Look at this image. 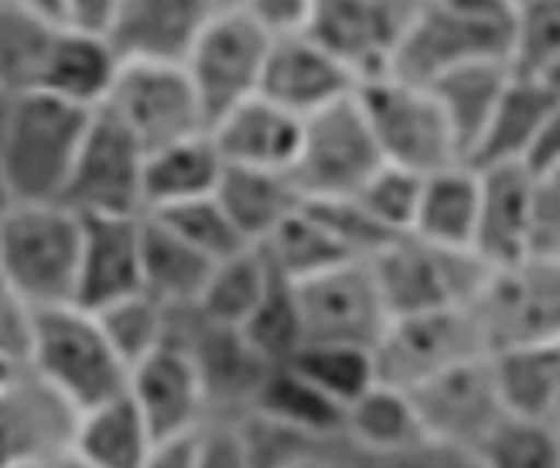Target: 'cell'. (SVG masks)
<instances>
[{"label":"cell","instance_id":"1","mask_svg":"<svg viewBox=\"0 0 560 468\" xmlns=\"http://www.w3.org/2000/svg\"><path fill=\"white\" fill-rule=\"evenodd\" d=\"M93 109L18 90L4 109V182L14 202H62Z\"/></svg>","mask_w":560,"mask_h":468},{"label":"cell","instance_id":"2","mask_svg":"<svg viewBox=\"0 0 560 468\" xmlns=\"http://www.w3.org/2000/svg\"><path fill=\"white\" fill-rule=\"evenodd\" d=\"M82 215L66 202H14L0 215V278L35 312L75 305Z\"/></svg>","mask_w":560,"mask_h":468},{"label":"cell","instance_id":"3","mask_svg":"<svg viewBox=\"0 0 560 468\" xmlns=\"http://www.w3.org/2000/svg\"><path fill=\"white\" fill-rule=\"evenodd\" d=\"M51 383L79 414L127 390L130 370L114 352L93 312L79 305L45 308L35 318V339L27 363Z\"/></svg>","mask_w":560,"mask_h":468},{"label":"cell","instance_id":"4","mask_svg":"<svg viewBox=\"0 0 560 468\" xmlns=\"http://www.w3.org/2000/svg\"><path fill=\"white\" fill-rule=\"evenodd\" d=\"M370 267L389 318L434 308H462L479 294L492 270L475 250L438 246L413 233L389 239L380 254L370 257Z\"/></svg>","mask_w":560,"mask_h":468},{"label":"cell","instance_id":"5","mask_svg":"<svg viewBox=\"0 0 560 468\" xmlns=\"http://www.w3.org/2000/svg\"><path fill=\"white\" fill-rule=\"evenodd\" d=\"M355 100L370 120V130L383 151V161L431 175L444 164L465 161L444 109L431 86L400 79L394 72L359 82Z\"/></svg>","mask_w":560,"mask_h":468},{"label":"cell","instance_id":"6","mask_svg":"<svg viewBox=\"0 0 560 468\" xmlns=\"http://www.w3.org/2000/svg\"><path fill=\"white\" fill-rule=\"evenodd\" d=\"M486 352L547 346L560 339V260L523 257L489 270L486 284L468 301Z\"/></svg>","mask_w":560,"mask_h":468},{"label":"cell","instance_id":"7","mask_svg":"<svg viewBox=\"0 0 560 468\" xmlns=\"http://www.w3.org/2000/svg\"><path fill=\"white\" fill-rule=\"evenodd\" d=\"M380 164H386L383 151L352 93L349 100L304 117L291 178L304 202L352 199L376 175Z\"/></svg>","mask_w":560,"mask_h":468},{"label":"cell","instance_id":"8","mask_svg":"<svg viewBox=\"0 0 560 468\" xmlns=\"http://www.w3.org/2000/svg\"><path fill=\"white\" fill-rule=\"evenodd\" d=\"M510 17L513 14H471L444 0H424L397 38L389 72L431 86L444 72L468 62H510Z\"/></svg>","mask_w":560,"mask_h":468},{"label":"cell","instance_id":"9","mask_svg":"<svg viewBox=\"0 0 560 468\" xmlns=\"http://www.w3.org/2000/svg\"><path fill=\"white\" fill-rule=\"evenodd\" d=\"M479 355L489 352L468 305L389 318L386 332L373 346L376 379L407 394Z\"/></svg>","mask_w":560,"mask_h":468},{"label":"cell","instance_id":"10","mask_svg":"<svg viewBox=\"0 0 560 468\" xmlns=\"http://www.w3.org/2000/svg\"><path fill=\"white\" fill-rule=\"evenodd\" d=\"M167 342L191 355L209 400V418H236L254 407L270 366H277L264 360L257 346L243 336V328L219 325L195 305L172 308Z\"/></svg>","mask_w":560,"mask_h":468},{"label":"cell","instance_id":"11","mask_svg":"<svg viewBox=\"0 0 560 468\" xmlns=\"http://www.w3.org/2000/svg\"><path fill=\"white\" fill-rule=\"evenodd\" d=\"M270 35L240 8H222L191 45L185 72L199 93L206 124L260 93Z\"/></svg>","mask_w":560,"mask_h":468},{"label":"cell","instance_id":"12","mask_svg":"<svg viewBox=\"0 0 560 468\" xmlns=\"http://www.w3.org/2000/svg\"><path fill=\"white\" fill-rule=\"evenodd\" d=\"M144 161L137 137L96 106L62 202L79 215H144Z\"/></svg>","mask_w":560,"mask_h":468},{"label":"cell","instance_id":"13","mask_svg":"<svg viewBox=\"0 0 560 468\" xmlns=\"http://www.w3.org/2000/svg\"><path fill=\"white\" fill-rule=\"evenodd\" d=\"M410 397L428 437L471 455L475 461L482 458L499 428L513 418L499 394L489 355H479V360H468L428 379L424 387L410 390Z\"/></svg>","mask_w":560,"mask_h":468},{"label":"cell","instance_id":"14","mask_svg":"<svg viewBox=\"0 0 560 468\" xmlns=\"http://www.w3.org/2000/svg\"><path fill=\"white\" fill-rule=\"evenodd\" d=\"M103 109H109L144 151H158L182 137L209 130L185 66L124 62L114 90L103 100Z\"/></svg>","mask_w":560,"mask_h":468},{"label":"cell","instance_id":"15","mask_svg":"<svg viewBox=\"0 0 560 468\" xmlns=\"http://www.w3.org/2000/svg\"><path fill=\"white\" fill-rule=\"evenodd\" d=\"M79 410L32 366L0 387V468H48L72 452Z\"/></svg>","mask_w":560,"mask_h":468},{"label":"cell","instance_id":"16","mask_svg":"<svg viewBox=\"0 0 560 468\" xmlns=\"http://www.w3.org/2000/svg\"><path fill=\"white\" fill-rule=\"evenodd\" d=\"M298 288L304 342H342L373 349L389 325L386 301L370 260L339 264Z\"/></svg>","mask_w":560,"mask_h":468},{"label":"cell","instance_id":"17","mask_svg":"<svg viewBox=\"0 0 560 468\" xmlns=\"http://www.w3.org/2000/svg\"><path fill=\"white\" fill-rule=\"evenodd\" d=\"M219 11V0H114L103 35L120 62L185 66Z\"/></svg>","mask_w":560,"mask_h":468},{"label":"cell","instance_id":"18","mask_svg":"<svg viewBox=\"0 0 560 468\" xmlns=\"http://www.w3.org/2000/svg\"><path fill=\"white\" fill-rule=\"evenodd\" d=\"M359 90L355 69L331 51L318 35L294 32L270 38L260 93L298 117H312L318 109L349 100Z\"/></svg>","mask_w":560,"mask_h":468},{"label":"cell","instance_id":"19","mask_svg":"<svg viewBox=\"0 0 560 468\" xmlns=\"http://www.w3.org/2000/svg\"><path fill=\"white\" fill-rule=\"evenodd\" d=\"M144 291V215H82L75 305L100 312Z\"/></svg>","mask_w":560,"mask_h":468},{"label":"cell","instance_id":"20","mask_svg":"<svg viewBox=\"0 0 560 468\" xmlns=\"http://www.w3.org/2000/svg\"><path fill=\"white\" fill-rule=\"evenodd\" d=\"M127 394L140 407L158 442L188 434L209 421V400L199 370H195L191 355L175 342H164L130 370Z\"/></svg>","mask_w":560,"mask_h":468},{"label":"cell","instance_id":"21","mask_svg":"<svg viewBox=\"0 0 560 468\" xmlns=\"http://www.w3.org/2000/svg\"><path fill=\"white\" fill-rule=\"evenodd\" d=\"M534 236V172L526 164L479 168V219L471 250L492 270L529 257Z\"/></svg>","mask_w":560,"mask_h":468},{"label":"cell","instance_id":"22","mask_svg":"<svg viewBox=\"0 0 560 468\" xmlns=\"http://www.w3.org/2000/svg\"><path fill=\"white\" fill-rule=\"evenodd\" d=\"M120 59L103 32L75 24H55L42 48L32 90H45L75 106L96 109L109 96L120 72Z\"/></svg>","mask_w":560,"mask_h":468},{"label":"cell","instance_id":"23","mask_svg":"<svg viewBox=\"0 0 560 468\" xmlns=\"http://www.w3.org/2000/svg\"><path fill=\"white\" fill-rule=\"evenodd\" d=\"M304 117L291 114L264 93L249 96L246 103L222 114L209 137L226 164L240 168H267V172H291L301 144Z\"/></svg>","mask_w":560,"mask_h":468},{"label":"cell","instance_id":"24","mask_svg":"<svg viewBox=\"0 0 560 468\" xmlns=\"http://www.w3.org/2000/svg\"><path fill=\"white\" fill-rule=\"evenodd\" d=\"M215 199L249 246L267 243L277 226L304 206L291 172L240 168V164H226Z\"/></svg>","mask_w":560,"mask_h":468},{"label":"cell","instance_id":"25","mask_svg":"<svg viewBox=\"0 0 560 468\" xmlns=\"http://www.w3.org/2000/svg\"><path fill=\"white\" fill-rule=\"evenodd\" d=\"M226 161L215 151L209 130L182 137L175 144L148 151L144 161V215L191 199L215 196Z\"/></svg>","mask_w":560,"mask_h":468},{"label":"cell","instance_id":"26","mask_svg":"<svg viewBox=\"0 0 560 468\" xmlns=\"http://www.w3.org/2000/svg\"><path fill=\"white\" fill-rule=\"evenodd\" d=\"M553 103L557 96L547 82L513 72L510 86L502 93L492 120L486 124L482 141L471 151L468 164H475V168H486V164H526Z\"/></svg>","mask_w":560,"mask_h":468},{"label":"cell","instance_id":"27","mask_svg":"<svg viewBox=\"0 0 560 468\" xmlns=\"http://www.w3.org/2000/svg\"><path fill=\"white\" fill-rule=\"evenodd\" d=\"M510 79H513V66L506 59H482V62L458 66L431 82V93L438 96L447 124H452V133L465 161L479 148L486 124L492 120Z\"/></svg>","mask_w":560,"mask_h":468},{"label":"cell","instance_id":"28","mask_svg":"<svg viewBox=\"0 0 560 468\" xmlns=\"http://www.w3.org/2000/svg\"><path fill=\"white\" fill-rule=\"evenodd\" d=\"M475 219H479V168L468 161L444 164L424 175V191L413 219V236L438 246L471 250Z\"/></svg>","mask_w":560,"mask_h":468},{"label":"cell","instance_id":"29","mask_svg":"<svg viewBox=\"0 0 560 468\" xmlns=\"http://www.w3.org/2000/svg\"><path fill=\"white\" fill-rule=\"evenodd\" d=\"M154 431L148 428L140 407L124 390L114 400H103L82 410L75 424L72 455L90 461L93 468H140L154 448Z\"/></svg>","mask_w":560,"mask_h":468},{"label":"cell","instance_id":"30","mask_svg":"<svg viewBox=\"0 0 560 468\" xmlns=\"http://www.w3.org/2000/svg\"><path fill=\"white\" fill-rule=\"evenodd\" d=\"M499 394L510 414L553 424L560 414V383H557V342L523 346L489 352Z\"/></svg>","mask_w":560,"mask_h":468},{"label":"cell","instance_id":"31","mask_svg":"<svg viewBox=\"0 0 560 468\" xmlns=\"http://www.w3.org/2000/svg\"><path fill=\"white\" fill-rule=\"evenodd\" d=\"M215 260L195 250L154 215H144V291L164 308H188L199 301Z\"/></svg>","mask_w":560,"mask_h":468},{"label":"cell","instance_id":"32","mask_svg":"<svg viewBox=\"0 0 560 468\" xmlns=\"http://www.w3.org/2000/svg\"><path fill=\"white\" fill-rule=\"evenodd\" d=\"M260 250L270 267L294 284L355 260L349 246L331 233V226L307 202L291 219H284L267 243H260Z\"/></svg>","mask_w":560,"mask_h":468},{"label":"cell","instance_id":"33","mask_svg":"<svg viewBox=\"0 0 560 468\" xmlns=\"http://www.w3.org/2000/svg\"><path fill=\"white\" fill-rule=\"evenodd\" d=\"M249 410H260L277 421H284L298 431L331 437L346 428V407L339 400H331L325 390H318L298 366L277 363L270 366L264 387Z\"/></svg>","mask_w":560,"mask_h":468},{"label":"cell","instance_id":"34","mask_svg":"<svg viewBox=\"0 0 560 468\" xmlns=\"http://www.w3.org/2000/svg\"><path fill=\"white\" fill-rule=\"evenodd\" d=\"M270 278H273V267L264 257L260 246H246V250H240L226 260H215L199 301H195V308L219 325L240 328L257 312L260 297L270 288Z\"/></svg>","mask_w":560,"mask_h":468},{"label":"cell","instance_id":"35","mask_svg":"<svg viewBox=\"0 0 560 468\" xmlns=\"http://www.w3.org/2000/svg\"><path fill=\"white\" fill-rule=\"evenodd\" d=\"M352 442L370 448H407L428 442L424 421L417 414V403L407 390L373 383V387L346 407V428Z\"/></svg>","mask_w":560,"mask_h":468},{"label":"cell","instance_id":"36","mask_svg":"<svg viewBox=\"0 0 560 468\" xmlns=\"http://www.w3.org/2000/svg\"><path fill=\"white\" fill-rule=\"evenodd\" d=\"M103 336L114 346V352L124 360L127 370H133L140 360H148L167 342V321H172V308H164L158 297L148 291L127 294L114 305L93 312Z\"/></svg>","mask_w":560,"mask_h":468},{"label":"cell","instance_id":"37","mask_svg":"<svg viewBox=\"0 0 560 468\" xmlns=\"http://www.w3.org/2000/svg\"><path fill=\"white\" fill-rule=\"evenodd\" d=\"M318 390H325L331 400L349 407L376 383V360L373 349L362 346H342V342H304L291 360Z\"/></svg>","mask_w":560,"mask_h":468},{"label":"cell","instance_id":"38","mask_svg":"<svg viewBox=\"0 0 560 468\" xmlns=\"http://www.w3.org/2000/svg\"><path fill=\"white\" fill-rule=\"evenodd\" d=\"M240 328H243V336L257 346V352L267 363H288L291 355L304 346V321H301L294 281H288L284 273L273 270L270 288L260 297L257 312L249 315Z\"/></svg>","mask_w":560,"mask_h":468},{"label":"cell","instance_id":"39","mask_svg":"<svg viewBox=\"0 0 560 468\" xmlns=\"http://www.w3.org/2000/svg\"><path fill=\"white\" fill-rule=\"evenodd\" d=\"M322 458L328 468H482L471 455L447 448L434 437L407 448H370L352 442L346 431L325 437Z\"/></svg>","mask_w":560,"mask_h":468},{"label":"cell","instance_id":"40","mask_svg":"<svg viewBox=\"0 0 560 468\" xmlns=\"http://www.w3.org/2000/svg\"><path fill=\"white\" fill-rule=\"evenodd\" d=\"M230 421L236 428L249 468H291L304 458L318 455L325 445V437L298 431L270 414H260V410H243V414Z\"/></svg>","mask_w":560,"mask_h":468},{"label":"cell","instance_id":"41","mask_svg":"<svg viewBox=\"0 0 560 468\" xmlns=\"http://www.w3.org/2000/svg\"><path fill=\"white\" fill-rule=\"evenodd\" d=\"M560 55V0H520L510 17V66L540 79Z\"/></svg>","mask_w":560,"mask_h":468},{"label":"cell","instance_id":"42","mask_svg":"<svg viewBox=\"0 0 560 468\" xmlns=\"http://www.w3.org/2000/svg\"><path fill=\"white\" fill-rule=\"evenodd\" d=\"M158 223H164L172 233H178L185 243H191L195 250L206 254L209 260H226L240 250H246V239L240 236V230L233 226V219L226 215V209L219 206L215 196L206 199H191L172 209L161 212H148Z\"/></svg>","mask_w":560,"mask_h":468},{"label":"cell","instance_id":"43","mask_svg":"<svg viewBox=\"0 0 560 468\" xmlns=\"http://www.w3.org/2000/svg\"><path fill=\"white\" fill-rule=\"evenodd\" d=\"M420 191H424V175L386 161V164H380L376 175L362 185L352 199L366 209L386 233L404 236L413 230Z\"/></svg>","mask_w":560,"mask_h":468},{"label":"cell","instance_id":"44","mask_svg":"<svg viewBox=\"0 0 560 468\" xmlns=\"http://www.w3.org/2000/svg\"><path fill=\"white\" fill-rule=\"evenodd\" d=\"M482 468H560L553 424L510 418L479 458Z\"/></svg>","mask_w":560,"mask_h":468},{"label":"cell","instance_id":"45","mask_svg":"<svg viewBox=\"0 0 560 468\" xmlns=\"http://www.w3.org/2000/svg\"><path fill=\"white\" fill-rule=\"evenodd\" d=\"M529 254L560 260V164L534 175V236Z\"/></svg>","mask_w":560,"mask_h":468},{"label":"cell","instance_id":"46","mask_svg":"<svg viewBox=\"0 0 560 468\" xmlns=\"http://www.w3.org/2000/svg\"><path fill=\"white\" fill-rule=\"evenodd\" d=\"M35 318L38 312L0 278V360H8L14 366L27 363L35 339Z\"/></svg>","mask_w":560,"mask_h":468},{"label":"cell","instance_id":"47","mask_svg":"<svg viewBox=\"0 0 560 468\" xmlns=\"http://www.w3.org/2000/svg\"><path fill=\"white\" fill-rule=\"evenodd\" d=\"M246 17H254L270 38L307 32L315 21V0H240Z\"/></svg>","mask_w":560,"mask_h":468},{"label":"cell","instance_id":"48","mask_svg":"<svg viewBox=\"0 0 560 468\" xmlns=\"http://www.w3.org/2000/svg\"><path fill=\"white\" fill-rule=\"evenodd\" d=\"M195 468H249L230 418H209L195 437Z\"/></svg>","mask_w":560,"mask_h":468},{"label":"cell","instance_id":"49","mask_svg":"<svg viewBox=\"0 0 560 468\" xmlns=\"http://www.w3.org/2000/svg\"><path fill=\"white\" fill-rule=\"evenodd\" d=\"M195 437H199V428L178 437L154 442V448L140 461V468H195Z\"/></svg>","mask_w":560,"mask_h":468},{"label":"cell","instance_id":"50","mask_svg":"<svg viewBox=\"0 0 560 468\" xmlns=\"http://www.w3.org/2000/svg\"><path fill=\"white\" fill-rule=\"evenodd\" d=\"M553 164H560V100L553 103V109L547 114L540 133H537V141H534V151H529L526 157V168L529 172H547L553 168Z\"/></svg>","mask_w":560,"mask_h":468},{"label":"cell","instance_id":"51","mask_svg":"<svg viewBox=\"0 0 560 468\" xmlns=\"http://www.w3.org/2000/svg\"><path fill=\"white\" fill-rule=\"evenodd\" d=\"M8 96L11 93L0 90V215H4L8 206H11V191H8V182H4V109H8Z\"/></svg>","mask_w":560,"mask_h":468},{"label":"cell","instance_id":"52","mask_svg":"<svg viewBox=\"0 0 560 468\" xmlns=\"http://www.w3.org/2000/svg\"><path fill=\"white\" fill-rule=\"evenodd\" d=\"M540 82H547V86L553 90V96L560 100V55H557V59L550 62V69L540 75Z\"/></svg>","mask_w":560,"mask_h":468},{"label":"cell","instance_id":"53","mask_svg":"<svg viewBox=\"0 0 560 468\" xmlns=\"http://www.w3.org/2000/svg\"><path fill=\"white\" fill-rule=\"evenodd\" d=\"M48 468H93V465H90V461H82L79 455H72V452H69L66 458H59V461L48 465Z\"/></svg>","mask_w":560,"mask_h":468},{"label":"cell","instance_id":"54","mask_svg":"<svg viewBox=\"0 0 560 468\" xmlns=\"http://www.w3.org/2000/svg\"><path fill=\"white\" fill-rule=\"evenodd\" d=\"M291 468H328V465H325V458H322V452H318V455L304 458V461H298V465H291Z\"/></svg>","mask_w":560,"mask_h":468},{"label":"cell","instance_id":"55","mask_svg":"<svg viewBox=\"0 0 560 468\" xmlns=\"http://www.w3.org/2000/svg\"><path fill=\"white\" fill-rule=\"evenodd\" d=\"M18 373V366L14 363H8V360H0V387H4V383L11 379Z\"/></svg>","mask_w":560,"mask_h":468},{"label":"cell","instance_id":"56","mask_svg":"<svg viewBox=\"0 0 560 468\" xmlns=\"http://www.w3.org/2000/svg\"><path fill=\"white\" fill-rule=\"evenodd\" d=\"M557 383H560V339H557ZM557 421H560V414H557ZM553 421V424H557Z\"/></svg>","mask_w":560,"mask_h":468},{"label":"cell","instance_id":"57","mask_svg":"<svg viewBox=\"0 0 560 468\" xmlns=\"http://www.w3.org/2000/svg\"><path fill=\"white\" fill-rule=\"evenodd\" d=\"M553 437H557V455H560V421L553 424Z\"/></svg>","mask_w":560,"mask_h":468},{"label":"cell","instance_id":"58","mask_svg":"<svg viewBox=\"0 0 560 468\" xmlns=\"http://www.w3.org/2000/svg\"><path fill=\"white\" fill-rule=\"evenodd\" d=\"M240 0H219V8H236Z\"/></svg>","mask_w":560,"mask_h":468},{"label":"cell","instance_id":"59","mask_svg":"<svg viewBox=\"0 0 560 468\" xmlns=\"http://www.w3.org/2000/svg\"><path fill=\"white\" fill-rule=\"evenodd\" d=\"M510 4H520V0H510Z\"/></svg>","mask_w":560,"mask_h":468}]
</instances>
